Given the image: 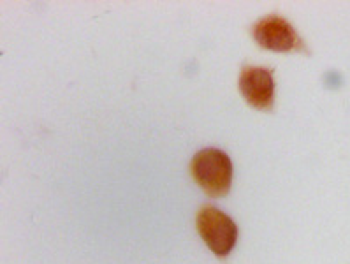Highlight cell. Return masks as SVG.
<instances>
[{
    "label": "cell",
    "mask_w": 350,
    "mask_h": 264,
    "mask_svg": "<svg viewBox=\"0 0 350 264\" xmlns=\"http://www.w3.org/2000/svg\"><path fill=\"white\" fill-rule=\"evenodd\" d=\"M196 226L215 256L227 257L238 241V226L234 220L215 207H202L196 219Z\"/></svg>",
    "instance_id": "obj_2"
},
{
    "label": "cell",
    "mask_w": 350,
    "mask_h": 264,
    "mask_svg": "<svg viewBox=\"0 0 350 264\" xmlns=\"http://www.w3.org/2000/svg\"><path fill=\"white\" fill-rule=\"evenodd\" d=\"M192 176L210 198L229 194L232 183V162L219 148H204L198 152L190 164Z\"/></svg>",
    "instance_id": "obj_1"
},
{
    "label": "cell",
    "mask_w": 350,
    "mask_h": 264,
    "mask_svg": "<svg viewBox=\"0 0 350 264\" xmlns=\"http://www.w3.org/2000/svg\"><path fill=\"white\" fill-rule=\"evenodd\" d=\"M254 39L262 48L271 51H306L305 44H303L301 38L294 30V27L278 14H269V16L260 18L254 25Z\"/></svg>",
    "instance_id": "obj_3"
},
{
    "label": "cell",
    "mask_w": 350,
    "mask_h": 264,
    "mask_svg": "<svg viewBox=\"0 0 350 264\" xmlns=\"http://www.w3.org/2000/svg\"><path fill=\"white\" fill-rule=\"evenodd\" d=\"M239 92L252 107L269 111L275 104L273 70L266 67H243L239 76Z\"/></svg>",
    "instance_id": "obj_4"
}]
</instances>
